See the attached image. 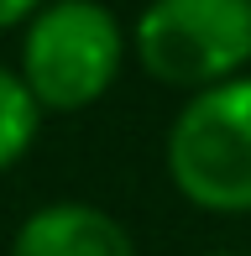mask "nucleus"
<instances>
[{
  "instance_id": "nucleus-6",
  "label": "nucleus",
  "mask_w": 251,
  "mask_h": 256,
  "mask_svg": "<svg viewBox=\"0 0 251 256\" xmlns=\"http://www.w3.org/2000/svg\"><path fill=\"white\" fill-rule=\"evenodd\" d=\"M48 6V0H0V32H10V26H26L37 10Z\"/></svg>"
},
{
  "instance_id": "nucleus-1",
  "label": "nucleus",
  "mask_w": 251,
  "mask_h": 256,
  "mask_svg": "<svg viewBox=\"0 0 251 256\" xmlns=\"http://www.w3.org/2000/svg\"><path fill=\"white\" fill-rule=\"evenodd\" d=\"M131 37L120 16L100 0H48L21 26L16 74L42 104V115L89 110L116 89Z\"/></svg>"
},
{
  "instance_id": "nucleus-2",
  "label": "nucleus",
  "mask_w": 251,
  "mask_h": 256,
  "mask_svg": "<svg viewBox=\"0 0 251 256\" xmlns=\"http://www.w3.org/2000/svg\"><path fill=\"white\" fill-rule=\"evenodd\" d=\"M162 168L184 204L204 214H251V74L178 104Z\"/></svg>"
},
{
  "instance_id": "nucleus-7",
  "label": "nucleus",
  "mask_w": 251,
  "mask_h": 256,
  "mask_svg": "<svg viewBox=\"0 0 251 256\" xmlns=\"http://www.w3.org/2000/svg\"><path fill=\"white\" fill-rule=\"evenodd\" d=\"M204 256H246V251H204Z\"/></svg>"
},
{
  "instance_id": "nucleus-5",
  "label": "nucleus",
  "mask_w": 251,
  "mask_h": 256,
  "mask_svg": "<svg viewBox=\"0 0 251 256\" xmlns=\"http://www.w3.org/2000/svg\"><path fill=\"white\" fill-rule=\"evenodd\" d=\"M37 131H42V104L32 100L16 68H0V172H10L37 146Z\"/></svg>"
},
{
  "instance_id": "nucleus-4",
  "label": "nucleus",
  "mask_w": 251,
  "mask_h": 256,
  "mask_svg": "<svg viewBox=\"0 0 251 256\" xmlns=\"http://www.w3.org/2000/svg\"><path fill=\"white\" fill-rule=\"evenodd\" d=\"M6 256H136V240L110 209L84 199H52L16 225Z\"/></svg>"
},
{
  "instance_id": "nucleus-3",
  "label": "nucleus",
  "mask_w": 251,
  "mask_h": 256,
  "mask_svg": "<svg viewBox=\"0 0 251 256\" xmlns=\"http://www.w3.org/2000/svg\"><path fill=\"white\" fill-rule=\"evenodd\" d=\"M131 58L146 78L184 94L230 84L251 68V0H146Z\"/></svg>"
}]
</instances>
